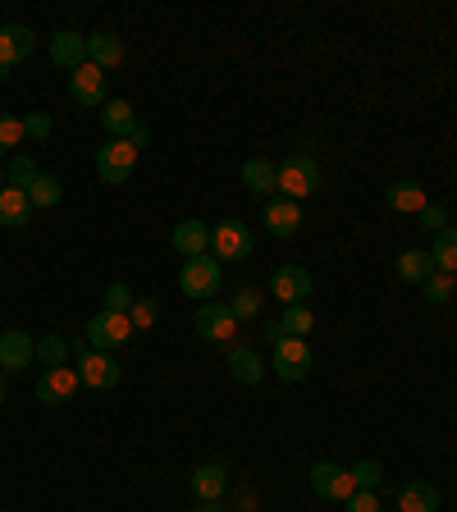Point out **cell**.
Returning a JSON list of instances; mask_svg holds the SVG:
<instances>
[{
	"mask_svg": "<svg viewBox=\"0 0 457 512\" xmlns=\"http://www.w3.org/2000/svg\"><path fill=\"white\" fill-rule=\"evenodd\" d=\"M311 192H320V165L307 156V151H293V156L279 165V197L302 206Z\"/></svg>",
	"mask_w": 457,
	"mask_h": 512,
	"instance_id": "cell-1",
	"label": "cell"
},
{
	"mask_svg": "<svg viewBox=\"0 0 457 512\" xmlns=\"http://www.w3.org/2000/svg\"><path fill=\"white\" fill-rule=\"evenodd\" d=\"M220 284H224V266L215 261V256H192V261H183V270H179V288L188 293V298L211 302L215 293H220Z\"/></svg>",
	"mask_w": 457,
	"mask_h": 512,
	"instance_id": "cell-2",
	"label": "cell"
},
{
	"mask_svg": "<svg viewBox=\"0 0 457 512\" xmlns=\"http://www.w3.org/2000/svg\"><path fill=\"white\" fill-rule=\"evenodd\" d=\"M83 339H87V348H96V352H115L133 339V320L119 316V311H96V316L87 320Z\"/></svg>",
	"mask_w": 457,
	"mask_h": 512,
	"instance_id": "cell-3",
	"label": "cell"
},
{
	"mask_svg": "<svg viewBox=\"0 0 457 512\" xmlns=\"http://www.w3.org/2000/svg\"><path fill=\"white\" fill-rule=\"evenodd\" d=\"M78 384H87V389H115L119 384V362L110 357V352H96L87 348L83 339H78Z\"/></svg>",
	"mask_w": 457,
	"mask_h": 512,
	"instance_id": "cell-4",
	"label": "cell"
},
{
	"mask_svg": "<svg viewBox=\"0 0 457 512\" xmlns=\"http://www.w3.org/2000/svg\"><path fill=\"white\" fill-rule=\"evenodd\" d=\"M252 229H247L243 220H224V224H215L211 229V256L215 261H247V256H252Z\"/></svg>",
	"mask_w": 457,
	"mask_h": 512,
	"instance_id": "cell-5",
	"label": "cell"
},
{
	"mask_svg": "<svg viewBox=\"0 0 457 512\" xmlns=\"http://www.w3.org/2000/svg\"><path fill=\"white\" fill-rule=\"evenodd\" d=\"M133 165H138V147L124 138H110L106 147L96 151V174H101V183H128L133 179Z\"/></svg>",
	"mask_w": 457,
	"mask_h": 512,
	"instance_id": "cell-6",
	"label": "cell"
},
{
	"mask_svg": "<svg viewBox=\"0 0 457 512\" xmlns=\"http://www.w3.org/2000/svg\"><path fill=\"white\" fill-rule=\"evenodd\" d=\"M307 485L320 494V499H330V503H348L352 494H357V485H352V471L339 467V462H316V467L307 471Z\"/></svg>",
	"mask_w": 457,
	"mask_h": 512,
	"instance_id": "cell-7",
	"label": "cell"
},
{
	"mask_svg": "<svg viewBox=\"0 0 457 512\" xmlns=\"http://www.w3.org/2000/svg\"><path fill=\"white\" fill-rule=\"evenodd\" d=\"M192 330H197V339H206V343H229L238 334V320H234V311H229V302H202Z\"/></svg>",
	"mask_w": 457,
	"mask_h": 512,
	"instance_id": "cell-8",
	"label": "cell"
},
{
	"mask_svg": "<svg viewBox=\"0 0 457 512\" xmlns=\"http://www.w3.org/2000/svg\"><path fill=\"white\" fill-rule=\"evenodd\" d=\"M270 366H275V375H279V380H288V384L307 380V371H311V348H307V339H279V343H275V357H270Z\"/></svg>",
	"mask_w": 457,
	"mask_h": 512,
	"instance_id": "cell-9",
	"label": "cell"
},
{
	"mask_svg": "<svg viewBox=\"0 0 457 512\" xmlns=\"http://www.w3.org/2000/svg\"><path fill=\"white\" fill-rule=\"evenodd\" d=\"M74 394H78L74 366H51V371H42V380H37V403H46V407H64Z\"/></svg>",
	"mask_w": 457,
	"mask_h": 512,
	"instance_id": "cell-10",
	"label": "cell"
},
{
	"mask_svg": "<svg viewBox=\"0 0 457 512\" xmlns=\"http://www.w3.org/2000/svg\"><path fill=\"white\" fill-rule=\"evenodd\" d=\"M37 51V32L23 23H0V69H14Z\"/></svg>",
	"mask_w": 457,
	"mask_h": 512,
	"instance_id": "cell-11",
	"label": "cell"
},
{
	"mask_svg": "<svg viewBox=\"0 0 457 512\" xmlns=\"http://www.w3.org/2000/svg\"><path fill=\"white\" fill-rule=\"evenodd\" d=\"M69 96H74L83 110L106 106V69H96V64L74 69V74H69Z\"/></svg>",
	"mask_w": 457,
	"mask_h": 512,
	"instance_id": "cell-12",
	"label": "cell"
},
{
	"mask_svg": "<svg viewBox=\"0 0 457 512\" xmlns=\"http://www.w3.org/2000/svg\"><path fill=\"white\" fill-rule=\"evenodd\" d=\"M270 293H275L284 307H293V302H307V298H311V270H302V266H279L275 275H270Z\"/></svg>",
	"mask_w": 457,
	"mask_h": 512,
	"instance_id": "cell-13",
	"label": "cell"
},
{
	"mask_svg": "<svg viewBox=\"0 0 457 512\" xmlns=\"http://www.w3.org/2000/svg\"><path fill=\"white\" fill-rule=\"evenodd\" d=\"M243 183L252 197H261V202H270V197H279V165L266 156H252L243 165Z\"/></svg>",
	"mask_w": 457,
	"mask_h": 512,
	"instance_id": "cell-14",
	"label": "cell"
},
{
	"mask_svg": "<svg viewBox=\"0 0 457 512\" xmlns=\"http://www.w3.org/2000/svg\"><path fill=\"white\" fill-rule=\"evenodd\" d=\"M32 357H37V343L28 339L23 330H10V334H0V371L14 375V371H28Z\"/></svg>",
	"mask_w": 457,
	"mask_h": 512,
	"instance_id": "cell-15",
	"label": "cell"
},
{
	"mask_svg": "<svg viewBox=\"0 0 457 512\" xmlns=\"http://www.w3.org/2000/svg\"><path fill=\"white\" fill-rule=\"evenodd\" d=\"M266 234H275V238L302 234V206L288 202V197H270L266 202Z\"/></svg>",
	"mask_w": 457,
	"mask_h": 512,
	"instance_id": "cell-16",
	"label": "cell"
},
{
	"mask_svg": "<svg viewBox=\"0 0 457 512\" xmlns=\"http://www.w3.org/2000/svg\"><path fill=\"white\" fill-rule=\"evenodd\" d=\"M51 60L60 64V69H69V74H74V69H83V64H87V37H83V32H74V28H60L51 37Z\"/></svg>",
	"mask_w": 457,
	"mask_h": 512,
	"instance_id": "cell-17",
	"label": "cell"
},
{
	"mask_svg": "<svg viewBox=\"0 0 457 512\" xmlns=\"http://www.w3.org/2000/svg\"><path fill=\"white\" fill-rule=\"evenodd\" d=\"M174 252L183 256V261H192V256H206V247H211V229H206L202 220H179L170 234Z\"/></svg>",
	"mask_w": 457,
	"mask_h": 512,
	"instance_id": "cell-18",
	"label": "cell"
},
{
	"mask_svg": "<svg viewBox=\"0 0 457 512\" xmlns=\"http://www.w3.org/2000/svg\"><path fill=\"white\" fill-rule=\"evenodd\" d=\"M384 202H389V211H398V215H421L430 197H426V188H421L416 179H398V183H389Z\"/></svg>",
	"mask_w": 457,
	"mask_h": 512,
	"instance_id": "cell-19",
	"label": "cell"
},
{
	"mask_svg": "<svg viewBox=\"0 0 457 512\" xmlns=\"http://www.w3.org/2000/svg\"><path fill=\"white\" fill-rule=\"evenodd\" d=\"M224 490H229V471H224L220 462H206V467L192 471V494H197V503H220Z\"/></svg>",
	"mask_w": 457,
	"mask_h": 512,
	"instance_id": "cell-20",
	"label": "cell"
},
{
	"mask_svg": "<svg viewBox=\"0 0 457 512\" xmlns=\"http://www.w3.org/2000/svg\"><path fill=\"white\" fill-rule=\"evenodd\" d=\"M229 375H234L238 384H261L266 380V362H261V352L252 348H229Z\"/></svg>",
	"mask_w": 457,
	"mask_h": 512,
	"instance_id": "cell-21",
	"label": "cell"
},
{
	"mask_svg": "<svg viewBox=\"0 0 457 512\" xmlns=\"http://www.w3.org/2000/svg\"><path fill=\"white\" fill-rule=\"evenodd\" d=\"M119 60H124V42H119L115 32H92V37H87V64L115 69Z\"/></svg>",
	"mask_w": 457,
	"mask_h": 512,
	"instance_id": "cell-22",
	"label": "cell"
},
{
	"mask_svg": "<svg viewBox=\"0 0 457 512\" xmlns=\"http://www.w3.org/2000/svg\"><path fill=\"white\" fill-rule=\"evenodd\" d=\"M430 275H435V256L430 252H421V247L398 252V279H403V284H426Z\"/></svg>",
	"mask_w": 457,
	"mask_h": 512,
	"instance_id": "cell-23",
	"label": "cell"
},
{
	"mask_svg": "<svg viewBox=\"0 0 457 512\" xmlns=\"http://www.w3.org/2000/svg\"><path fill=\"white\" fill-rule=\"evenodd\" d=\"M101 128H106L110 138H128V133L138 128V115H133L128 101H106V106H101Z\"/></svg>",
	"mask_w": 457,
	"mask_h": 512,
	"instance_id": "cell-24",
	"label": "cell"
},
{
	"mask_svg": "<svg viewBox=\"0 0 457 512\" xmlns=\"http://www.w3.org/2000/svg\"><path fill=\"white\" fill-rule=\"evenodd\" d=\"M28 215H32L28 192H19V188L0 192V224H5V229H23V224H28Z\"/></svg>",
	"mask_w": 457,
	"mask_h": 512,
	"instance_id": "cell-25",
	"label": "cell"
},
{
	"mask_svg": "<svg viewBox=\"0 0 457 512\" xmlns=\"http://www.w3.org/2000/svg\"><path fill=\"white\" fill-rule=\"evenodd\" d=\"M398 508L403 512H439V490L435 485H421V480H416V485H403V490H398Z\"/></svg>",
	"mask_w": 457,
	"mask_h": 512,
	"instance_id": "cell-26",
	"label": "cell"
},
{
	"mask_svg": "<svg viewBox=\"0 0 457 512\" xmlns=\"http://www.w3.org/2000/svg\"><path fill=\"white\" fill-rule=\"evenodd\" d=\"M60 197H64V188L55 174H37V179H32V188H28L32 211H51V206H60Z\"/></svg>",
	"mask_w": 457,
	"mask_h": 512,
	"instance_id": "cell-27",
	"label": "cell"
},
{
	"mask_svg": "<svg viewBox=\"0 0 457 512\" xmlns=\"http://www.w3.org/2000/svg\"><path fill=\"white\" fill-rule=\"evenodd\" d=\"M430 256H435V270H444V275H457V229H453V224L435 234V247H430Z\"/></svg>",
	"mask_w": 457,
	"mask_h": 512,
	"instance_id": "cell-28",
	"label": "cell"
},
{
	"mask_svg": "<svg viewBox=\"0 0 457 512\" xmlns=\"http://www.w3.org/2000/svg\"><path fill=\"white\" fill-rule=\"evenodd\" d=\"M229 311H234L238 325H243V320H256V316H261V293H256L252 284L234 288V293H229Z\"/></svg>",
	"mask_w": 457,
	"mask_h": 512,
	"instance_id": "cell-29",
	"label": "cell"
},
{
	"mask_svg": "<svg viewBox=\"0 0 457 512\" xmlns=\"http://www.w3.org/2000/svg\"><path fill=\"white\" fill-rule=\"evenodd\" d=\"M279 325H284V339H307V330H311V307H307V302H293V307H284Z\"/></svg>",
	"mask_w": 457,
	"mask_h": 512,
	"instance_id": "cell-30",
	"label": "cell"
},
{
	"mask_svg": "<svg viewBox=\"0 0 457 512\" xmlns=\"http://www.w3.org/2000/svg\"><path fill=\"white\" fill-rule=\"evenodd\" d=\"M37 174H42V170H37V160H32V156H10V174H5V188L28 192Z\"/></svg>",
	"mask_w": 457,
	"mask_h": 512,
	"instance_id": "cell-31",
	"label": "cell"
},
{
	"mask_svg": "<svg viewBox=\"0 0 457 512\" xmlns=\"http://www.w3.org/2000/svg\"><path fill=\"white\" fill-rule=\"evenodd\" d=\"M64 357H69V343L60 339V334H46V339H37V362L51 371V366H64Z\"/></svg>",
	"mask_w": 457,
	"mask_h": 512,
	"instance_id": "cell-32",
	"label": "cell"
},
{
	"mask_svg": "<svg viewBox=\"0 0 457 512\" xmlns=\"http://www.w3.org/2000/svg\"><path fill=\"white\" fill-rule=\"evenodd\" d=\"M352 471V485L357 490H380V480H384V471H380V462H357V467H348Z\"/></svg>",
	"mask_w": 457,
	"mask_h": 512,
	"instance_id": "cell-33",
	"label": "cell"
},
{
	"mask_svg": "<svg viewBox=\"0 0 457 512\" xmlns=\"http://www.w3.org/2000/svg\"><path fill=\"white\" fill-rule=\"evenodd\" d=\"M421 288H426V302H448V298H453V293H457L453 275H444V270H435V275H430Z\"/></svg>",
	"mask_w": 457,
	"mask_h": 512,
	"instance_id": "cell-34",
	"label": "cell"
},
{
	"mask_svg": "<svg viewBox=\"0 0 457 512\" xmlns=\"http://www.w3.org/2000/svg\"><path fill=\"white\" fill-rule=\"evenodd\" d=\"M51 115L46 110H32V115H23V138H32V142H46L51 138Z\"/></svg>",
	"mask_w": 457,
	"mask_h": 512,
	"instance_id": "cell-35",
	"label": "cell"
},
{
	"mask_svg": "<svg viewBox=\"0 0 457 512\" xmlns=\"http://www.w3.org/2000/svg\"><path fill=\"white\" fill-rule=\"evenodd\" d=\"M156 316H160V307H156V302H147V298H133V307H128V320H133V334L147 330V325H156Z\"/></svg>",
	"mask_w": 457,
	"mask_h": 512,
	"instance_id": "cell-36",
	"label": "cell"
},
{
	"mask_svg": "<svg viewBox=\"0 0 457 512\" xmlns=\"http://www.w3.org/2000/svg\"><path fill=\"white\" fill-rule=\"evenodd\" d=\"M23 142V119L14 115H0V156H10V147Z\"/></svg>",
	"mask_w": 457,
	"mask_h": 512,
	"instance_id": "cell-37",
	"label": "cell"
},
{
	"mask_svg": "<svg viewBox=\"0 0 457 512\" xmlns=\"http://www.w3.org/2000/svg\"><path fill=\"white\" fill-rule=\"evenodd\" d=\"M133 298H138V293H133L128 284H110V288H106V307H101V311H119V316H128Z\"/></svg>",
	"mask_w": 457,
	"mask_h": 512,
	"instance_id": "cell-38",
	"label": "cell"
},
{
	"mask_svg": "<svg viewBox=\"0 0 457 512\" xmlns=\"http://www.w3.org/2000/svg\"><path fill=\"white\" fill-rule=\"evenodd\" d=\"M421 224H426L430 234H439V229H448V211L439 202H426V211H421Z\"/></svg>",
	"mask_w": 457,
	"mask_h": 512,
	"instance_id": "cell-39",
	"label": "cell"
},
{
	"mask_svg": "<svg viewBox=\"0 0 457 512\" xmlns=\"http://www.w3.org/2000/svg\"><path fill=\"white\" fill-rule=\"evenodd\" d=\"M348 512H380V499H375V490H357L348 503H343Z\"/></svg>",
	"mask_w": 457,
	"mask_h": 512,
	"instance_id": "cell-40",
	"label": "cell"
},
{
	"mask_svg": "<svg viewBox=\"0 0 457 512\" xmlns=\"http://www.w3.org/2000/svg\"><path fill=\"white\" fill-rule=\"evenodd\" d=\"M124 142H133V147L142 151V147H147V142H151V128H147V124H138V128H133V133H128V138H124Z\"/></svg>",
	"mask_w": 457,
	"mask_h": 512,
	"instance_id": "cell-41",
	"label": "cell"
},
{
	"mask_svg": "<svg viewBox=\"0 0 457 512\" xmlns=\"http://www.w3.org/2000/svg\"><path fill=\"white\" fill-rule=\"evenodd\" d=\"M266 339H270V343L284 339V325H279V320H266Z\"/></svg>",
	"mask_w": 457,
	"mask_h": 512,
	"instance_id": "cell-42",
	"label": "cell"
},
{
	"mask_svg": "<svg viewBox=\"0 0 457 512\" xmlns=\"http://www.w3.org/2000/svg\"><path fill=\"white\" fill-rule=\"evenodd\" d=\"M5 394H10V375L0 371V403H5Z\"/></svg>",
	"mask_w": 457,
	"mask_h": 512,
	"instance_id": "cell-43",
	"label": "cell"
},
{
	"mask_svg": "<svg viewBox=\"0 0 457 512\" xmlns=\"http://www.w3.org/2000/svg\"><path fill=\"white\" fill-rule=\"evenodd\" d=\"M192 512H224V508H220V503H197Z\"/></svg>",
	"mask_w": 457,
	"mask_h": 512,
	"instance_id": "cell-44",
	"label": "cell"
},
{
	"mask_svg": "<svg viewBox=\"0 0 457 512\" xmlns=\"http://www.w3.org/2000/svg\"><path fill=\"white\" fill-rule=\"evenodd\" d=\"M0 192H5V170H0Z\"/></svg>",
	"mask_w": 457,
	"mask_h": 512,
	"instance_id": "cell-45",
	"label": "cell"
},
{
	"mask_svg": "<svg viewBox=\"0 0 457 512\" xmlns=\"http://www.w3.org/2000/svg\"><path fill=\"white\" fill-rule=\"evenodd\" d=\"M453 284H457V275H453Z\"/></svg>",
	"mask_w": 457,
	"mask_h": 512,
	"instance_id": "cell-46",
	"label": "cell"
}]
</instances>
